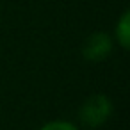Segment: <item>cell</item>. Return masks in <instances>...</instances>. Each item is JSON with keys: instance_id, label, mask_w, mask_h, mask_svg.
I'll return each instance as SVG.
<instances>
[{"instance_id": "obj_1", "label": "cell", "mask_w": 130, "mask_h": 130, "mask_svg": "<svg viewBox=\"0 0 130 130\" xmlns=\"http://www.w3.org/2000/svg\"><path fill=\"white\" fill-rule=\"evenodd\" d=\"M112 114V103L103 94H94L84 102L80 107V121L86 126H100L103 125Z\"/></svg>"}, {"instance_id": "obj_2", "label": "cell", "mask_w": 130, "mask_h": 130, "mask_svg": "<svg viewBox=\"0 0 130 130\" xmlns=\"http://www.w3.org/2000/svg\"><path fill=\"white\" fill-rule=\"evenodd\" d=\"M112 50V41L105 32H94L93 36H89L84 43L82 54L87 61L91 62H98L102 59H105Z\"/></svg>"}, {"instance_id": "obj_3", "label": "cell", "mask_w": 130, "mask_h": 130, "mask_svg": "<svg viewBox=\"0 0 130 130\" xmlns=\"http://www.w3.org/2000/svg\"><path fill=\"white\" fill-rule=\"evenodd\" d=\"M116 39L121 45V48L128 50L130 46V13L125 11L116 25Z\"/></svg>"}, {"instance_id": "obj_4", "label": "cell", "mask_w": 130, "mask_h": 130, "mask_svg": "<svg viewBox=\"0 0 130 130\" xmlns=\"http://www.w3.org/2000/svg\"><path fill=\"white\" fill-rule=\"evenodd\" d=\"M41 130H77V128L68 121H52V123L45 125Z\"/></svg>"}]
</instances>
